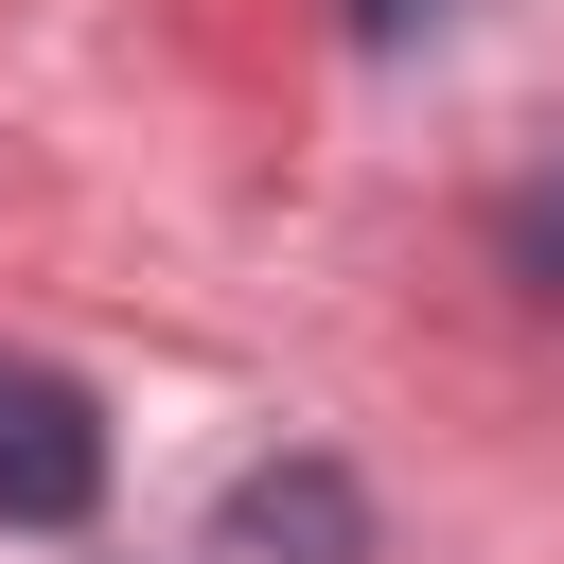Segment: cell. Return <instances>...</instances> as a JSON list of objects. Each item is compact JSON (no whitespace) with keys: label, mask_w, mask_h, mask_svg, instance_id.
Returning <instances> with one entry per match:
<instances>
[{"label":"cell","mask_w":564,"mask_h":564,"mask_svg":"<svg viewBox=\"0 0 564 564\" xmlns=\"http://www.w3.org/2000/svg\"><path fill=\"white\" fill-rule=\"evenodd\" d=\"M88 511H106V405L0 352V529H88Z\"/></svg>","instance_id":"cell-1"},{"label":"cell","mask_w":564,"mask_h":564,"mask_svg":"<svg viewBox=\"0 0 564 564\" xmlns=\"http://www.w3.org/2000/svg\"><path fill=\"white\" fill-rule=\"evenodd\" d=\"M229 546H282V564H352V546H370V511H352V476H335V458H264V476L229 494Z\"/></svg>","instance_id":"cell-2"},{"label":"cell","mask_w":564,"mask_h":564,"mask_svg":"<svg viewBox=\"0 0 564 564\" xmlns=\"http://www.w3.org/2000/svg\"><path fill=\"white\" fill-rule=\"evenodd\" d=\"M335 18H352V35H370V53H405V35H423V18H441V0H335Z\"/></svg>","instance_id":"cell-3"}]
</instances>
